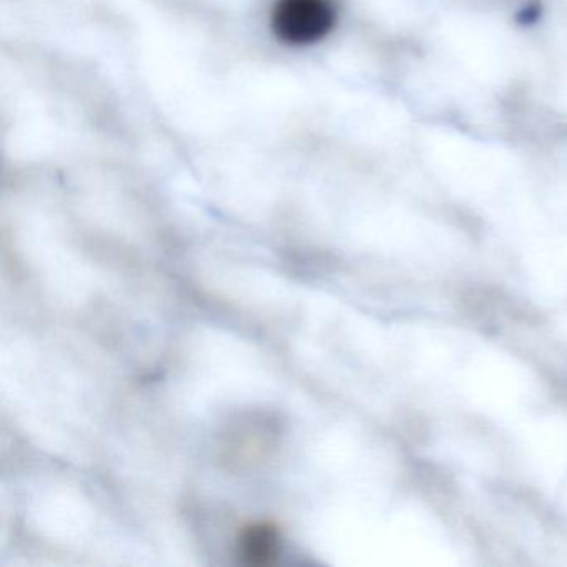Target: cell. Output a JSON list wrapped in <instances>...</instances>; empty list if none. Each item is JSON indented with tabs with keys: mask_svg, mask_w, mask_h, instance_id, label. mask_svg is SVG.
Masks as SVG:
<instances>
[{
	"mask_svg": "<svg viewBox=\"0 0 567 567\" xmlns=\"http://www.w3.org/2000/svg\"><path fill=\"white\" fill-rule=\"evenodd\" d=\"M337 21L333 0H278L271 14L275 35L288 45L317 44Z\"/></svg>",
	"mask_w": 567,
	"mask_h": 567,
	"instance_id": "obj_1",
	"label": "cell"
},
{
	"mask_svg": "<svg viewBox=\"0 0 567 567\" xmlns=\"http://www.w3.org/2000/svg\"><path fill=\"white\" fill-rule=\"evenodd\" d=\"M280 539L278 533L267 524L251 526L238 540V557L248 566H268L278 559Z\"/></svg>",
	"mask_w": 567,
	"mask_h": 567,
	"instance_id": "obj_2",
	"label": "cell"
}]
</instances>
